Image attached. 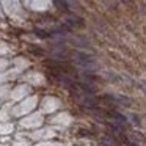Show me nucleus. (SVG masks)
Here are the masks:
<instances>
[{
  "label": "nucleus",
  "instance_id": "nucleus-1",
  "mask_svg": "<svg viewBox=\"0 0 146 146\" xmlns=\"http://www.w3.org/2000/svg\"><path fill=\"white\" fill-rule=\"evenodd\" d=\"M74 58H76V61L80 64V66H83V68L96 66V60H94V57H93V55L85 54V52H76V54H74Z\"/></svg>",
  "mask_w": 146,
  "mask_h": 146
},
{
  "label": "nucleus",
  "instance_id": "nucleus-2",
  "mask_svg": "<svg viewBox=\"0 0 146 146\" xmlns=\"http://www.w3.org/2000/svg\"><path fill=\"white\" fill-rule=\"evenodd\" d=\"M115 104H123V105H130V99L124 98V96H113Z\"/></svg>",
  "mask_w": 146,
  "mask_h": 146
},
{
  "label": "nucleus",
  "instance_id": "nucleus-3",
  "mask_svg": "<svg viewBox=\"0 0 146 146\" xmlns=\"http://www.w3.org/2000/svg\"><path fill=\"white\" fill-rule=\"evenodd\" d=\"M102 145H105V146H118V143L115 141L111 137H105V138H102Z\"/></svg>",
  "mask_w": 146,
  "mask_h": 146
}]
</instances>
